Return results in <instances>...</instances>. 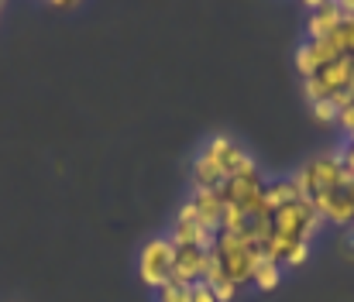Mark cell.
<instances>
[{
    "label": "cell",
    "mask_w": 354,
    "mask_h": 302,
    "mask_svg": "<svg viewBox=\"0 0 354 302\" xmlns=\"http://www.w3.org/2000/svg\"><path fill=\"white\" fill-rule=\"evenodd\" d=\"M258 169L254 158L227 134H214L193 158V189H217L221 182H227L237 172H251Z\"/></svg>",
    "instance_id": "obj_1"
},
{
    "label": "cell",
    "mask_w": 354,
    "mask_h": 302,
    "mask_svg": "<svg viewBox=\"0 0 354 302\" xmlns=\"http://www.w3.org/2000/svg\"><path fill=\"white\" fill-rule=\"evenodd\" d=\"M214 254H217V261H221L224 275L234 282L237 289H241V285H248V282L254 279V268H258V261L265 258V254H261V247H258V244H251L244 234H227V230H221V234H217Z\"/></svg>",
    "instance_id": "obj_2"
},
{
    "label": "cell",
    "mask_w": 354,
    "mask_h": 302,
    "mask_svg": "<svg viewBox=\"0 0 354 302\" xmlns=\"http://www.w3.org/2000/svg\"><path fill=\"white\" fill-rule=\"evenodd\" d=\"M172 258H176V244L169 240V234L165 237H151L141 247V254H138V275H141V282L158 292L169 282V275H172Z\"/></svg>",
    "instance_id": "obj_3"
},
{
    "label": "cell",
    "mask_w": 354,
    "mask_h": 302,
    "mask_svg": "<svg viewBox=\"0 0 354 302\" xmlns=\"http://www.w3.org/2000/svg\"><path fill=\"white\" fill-rule=\"evenodd\" d=\"M203 268H207V251H200V247H176L169 282H176V285H196V282H203Z\"/></svg>",
    "instance_id": "obj_4"
},
{
    "label": "cell",
    "mask_w": 354,
    "mask_h": 302,
    "mask_svg": "<svg viewBox=\"0 0 354 302\" xmlns=\"http://www.w3.org/2000/svg\"><path fill=\"white\" fill-rule=\"evenodd\" d=\"M344 21V3H310L306 17V38H324Z\"/></svg>",
    "instance_id": "obj_5"
},
{
    "label": "cell",
    "mask_w": 354,
    "mask_h": 302,
    "mask_svg": "<svg viewBox=\"0 0 354 302\" xmlns=\"http://www.w3.org/2000/svg\"><path fill=\"white\" fill-rule=\"evenodd\" d=\"M189 206L196 213V220L210 230H221V213H224V200L217 189H193L189 196Z\"/></svg>",
    "instance_id": "obj_6"
},
{
    "label": "cell",
    "mask_w": 354,
    "mask_h": 302,
    "mask_svg": "<svg viewBox=\"0 0 354 302\" xmlns=\"http://www.w3.org/2000/svg\"><path fill=\"white\" fill-rule=\"evenodd\" d=\"M296 200H303V193L296 189L292 176L275 179V182H265V206H268V213H275V209H282V206H289V202H296Z\"/></svg>",
    "instance_id": "obj_7"
},
{
    "label": "cell",
    "mask_w": 354,
    "mask_h": 302,
    "mask_svg": "<svg viewBox=\"0 0 354 302\" xmlns=\"http://www.w3.org/2000/svg\"><path fill=\"white\" fill-rule=\"evenodd\" d=\"M261 292H272L279 282H282V265H275V261H268V258H261L258 261V268H254V279H251Z\"/></svg>",
    "instance_id": "obj_8"
},
{
    "label": "cell",
    "mask_w": 354,
    "mask_h": 302,
    "mask_svg": "<svg viewBox=\"0 0 354 302\" xmlns=\"http://www.w3.org/2000/svg\"><path fill=\"white\" fill-rule=\"evenodd\" d=\"M158 302H189V285L165 282V285L158 289Z\"/></svg>",
    "instance_id": "obj_9"
},
{
    "label": "cell",
    "mask_w": 354,
    "mask_h": 302,
    "mask_svg": "<svg viewBox=\"0 0 354 302\" xmlns=\"http://www.w3.org/2000/svg\"><path fill=\"white\" fill-rule=\"evenodd\" d=\"M189 302H217V296H214L210 285L196 282V285H189Z\"/></svg>",
    "instance_id": "obj_10"
}]
</instances>
